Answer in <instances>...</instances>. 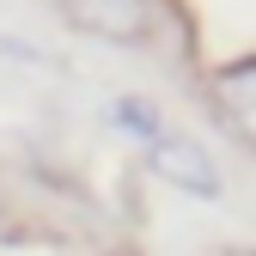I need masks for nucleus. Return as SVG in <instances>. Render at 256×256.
Instances as JSON below:
<instances>
[{"label":"nucleus","instance_id":"obj_1","mask_svg":"<svg viewBox=\"0 0 256 256\" xmlns=\"http://www.w3.org/2000/svg\"><path fill=\"white\" fill-rule=\"evenodd\" d=\"M146 171H152L158 183L183 189V196H196V202H220V165L208 158V146L183 140V134L146 140Z\"/></svg>","mask_w":256,"mask_h":256},{"label":"nucleus","instance_id":"obj_2","mask_svg":"<svg viewBox=\"0 0 256 256\" xmlns=\"http://www.w3.org/2000/svg\"><path fill=\"white\" fill-rule=\"evenodd\" d=\"M74 30L104 43H146L152 37V0H61Z\"/></svg>","mask_w":256,"mask_h":256},{"label":"nucleus","instance_id":"obj_3","mask_svg":"<svg viewBox=\"0 0 256 256\" xmlns=\"http://www.w3.org/2000/svg\"><path fill=\"white\" fill-rule=\"evenodd\" d=\"M214 98H220V116H226V128L256 146V55L250 61H232V68L214 74Z\"/></svg>","mask_w":256,"mask_h":256},{"label":"nucleus","instance_id":"obj_4","mask_svg":"<svg viewBox=\"0 0 256 256\" xmlns=\"http://www.w3.org/2000/svg\"><path fill=\"white\" fill-rule=\"evenodd\" d=\"M110 116L128 128V134H140V140H158V134H165V128H158V110H152V104H140V98H122Z\"/></svg>","mask_w":256,"mask_h":256},{"label":"nucleus","instance_id":"obj_5","mask_svg":"<svg viewBox=\"0 0 256 256\" xmlns=\"http://www.w3.org/2000/svg\"><path fill=\"white\" fill-rule=\"evenodd\" d=\"M232 256H238V250H232Z\"/></svg>","mask_w":256,"mask_h":256}]
</instances>
